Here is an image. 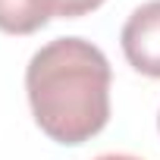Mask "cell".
I'll use <instances>...</instances> for the list:
<instances>
[{
  "label": "cell",
  "instance_id": "3957f363",
  "mask_svg": "<svg viewBox=\"0 0 160 160\" xmlns=\"http://www.w3.org/2000/svg\"><path fill=\"white\" fill-rule=\"evenodd\" d=\"M50 19L47 0H0V32L7 35H35Z\"/></svg>",
  "mask_w": 160,
  "mask_h": 160
},
{
  "label": "cell",
  "instance_id": "8992f818",
  "mask_svg": "<svg viewBox=\"0 0 160 160\" xmlns=\"http://www.w3.org/2000/svg\"><path fill=\"white\" fill-rule=\"evenodd\" d=\"M157 129H160V116H157Z\"/></svg>",
  "mask_w": 160,
  "mask_h": 160
},
{
  "label": "cell",
  "instance_id": "6da1fadb",
  "mask_svg": "<svg viewBox=\"0 0 160 160\" xmlns=\"http://www.w3.org/2000/svg\"><path fill=\"white\" fill-rule=\"evenodd\" d=\"M113 69L85 38H53L25 66V94L38 129L57 144H85L110 119Z\"/></svg>",
  "mask_w": 160,
  "mask_h": 160
},
{
  "label": "cell",
  "instance_id": "5b68a950",
  "mask_svg": "<svg viewBox=\"0 0 160 160\" xmlns=\"http://www.w3.org/2000/svg\"><path fill=\"white\" fill-rule=\"evenodd\" d=\"M94 160H141V157H132V154H101Z\"/></svg>",
  "mask_w": 160,
  "mask_h": 160
},
{
  "label": "cell",
  "instance_id": "7a4b0ae2",
  "mask_svg": "<svg viewBox=\"0 0 160 160\" xmlns=\"http://www.w3.org/2000/svg\"><path fill=\"white\" fill-rule=\"evenodd\" d=\"M119 44L135 72L160 78V0H148L132 10L122 25Z\"/></svg>",
  "mask_w": 160,
  "mask_h": 160
},
{
  "label": "cell",
  "instance_id": "277c9868",
  "mask_svg": "<svg viewBox=\"0 0 160 160\" xmlns=\"http://www.w3.org/2000/svg\"><path fill=\"white\" fill-rule=\"evenodd\" d=\"M98 7H104V0H47L50 16H60V19L88 16V13H94Z\"/></svg>",
  "mask_w": 160,
  "mask_h": 160
}]
</instances>
